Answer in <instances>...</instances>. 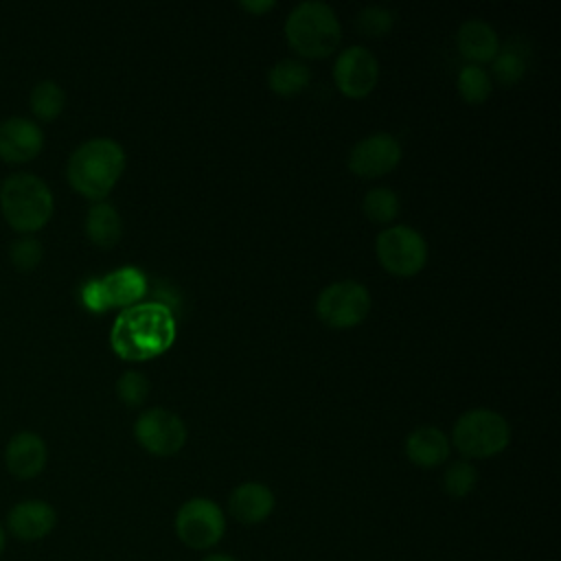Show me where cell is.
Here are the masks:
<instances>
[{
	"label": "cell",
	"mask_w": 561,
	"mask_h": 561,
	"mask_svg": "<svg viewBox=\"0 0 561 561\" xmlns=\"http://www.w3.org/2000/svg\"><path fill=\"white\" fill-rule=\"evenodd\" d=\"M401 142L386 131L362 138L348 153V169L362 180H375L401 162Z\"/></svg>",
	"instance_id": "7c38bea8"
},
{
	"label": "cell",
	"mask_w": 561,
	"mask_h": 561,
	"mask_svg": "<svg viewBox=\"0 0 561 561\" xmlns=\"http://www.w3.org/2000/svg\"><path fill=\"white\" fill-rule=\"evenodd\" d=\"M335 88L348 99L368 96L379 81V61L364 46H348L333 64Z\"/></svg>",
	"instance_id": "8fae6325"
},
{
	"label": "cell",
	"mask_w": 561,
	"mask_h": 561,
	"mask_svg": "<svg viewBox=\"0 0 561 561\" xmlns=\"http://www.w3.org/2000/svg\"><path fill=\"white\" fill-rule=\"evenodd\" d=\"M239 7H241L243 11H248V13L259 15V13L272 11V9L276 7V2H272V0H263V2H239Z\"/></svg>",
	"instance_id": "f1b7e54d"
},
{
	"label": "cell",
	"mask_w": 561,
	"mask_h": 561,
	"mask_svg": "<svg viewBox=\"0 0 561 561\" xmlns=\"http://www.w3.org/2000/svg\"><path fill=\"white\" fill-rule=\"evenodd\" d=\"M85 234L101 250L114 248L123 237V219L116 206L105 199L94 202L85 215Z\"/></svg>",
	"instance_id": "d6986e66"
},
{
	"label": "cell",
	"mask_w": 561,
	"mask_h": 561,
	"mask_svg": "<svg viewBox=\"0 0 561 561\" xmlns=\"http://www.w3.org/2000/svg\"><path fill=\"white\" fill-rule=\"evenodd\" d=\"M493 77L497 79V83L502 85H515L524 79L526 75V59L519 50L506 46L504 50H497V55L493 57Z\"/></svg>",
	"instance_id": "d4e9b609"
},
{
	"label": "cell",
	"mask_w": 561,
	"mask_h": 561,
	"mask_svg": "<svg viewBox=\"0 0 561 561\" xmlns=\"http://www.w3.org/2000/svg\"><path fill=\"white\" fill-rule=\"evenodd\" d=\"M370 311V294L357 280H337L327 285L318 300L316 313L331 329H351L366 320Z\"/></svg>",
	"instance_id": "ba28073f"
},
{
	"label": "cell",
	"mask_w": 561,
	"mask_h": 561,
	"mask_svg": "<svg viewBox=\"0 0 561 561\" xmlns=\"http://www.w3.org/2000/svg\"><path fill=\"white\" fill-rule=\"evenodd\" d=\"M0 210L15 232L33 234L50 221L55 199L42 178L13 173L0 186Z\"/></svg>",
	"instance_id": "277c9868"
},
{
	"label": "cell",
	"mask_w": 561,
	"mask_h": 561,
	"mask_svg": "<svg viewBox=\"0 0 561 561\" xmlns=\"http://www.w3.org/2000/svg\"><path fill=\"white\" fill-rule=\"evenodd\" d=\"M57 526L55 508L44 500H22L7 515L9 533L20 541H39Z\"/></svg>",
	"instance_id": "5bb4252c"
},
{
	"label": "cell",
	"mask_w": 561,
	"mask_h": 561,
	"mask_svg": "<svg viewBox=\"0 0 561 561\" xmlns=\"http://www.w3.org/2000/svg\"><path fill=\"white\" fill-rule=\"evenodd\" d=\"M44 149L42 127L24 116H11L0 123V160L9 164H24Z\"/></svg>",
	"instance_id": "4fadbf2b"
},
{
	"label": "cell",
	"mask_w": 561,
	"mask_h": 561,
	"mask_svg": "<svg viewBox=\"0 0 561 561\" xmlns=\"http://www.w3.org/2000/svg\"><path fill=\"white\" fill-rule=\"evenodd\" d=\"M476 482L478 471L469 460H456L443 473V491L454 500L467 497L476 489Z\"/></svg>",
	"instance_id": "cb8c5ba5"
},
{
	"label": "cell",
	"mask_w": 561,
	"mask_h": 561,
	"mask_svg": "<svg viewBox=\"0 0 561 561\" xmlns=\"http://www.w3.org/2000/svg\"><path fill=\"white\" fill-rule=\"evenodd\" d=\"M456 46H458L460 55L473 66L493 61V57L500 50L495 28L489 22L476 20V18L460 24V28L456 33Z\"/></svg>",
	"instance_id": "ac0fdd59"
},
{
	"label": "cell",
	"mask_w": 561,
	"mask_h": 561,
	"mask_svg": "<svg viewBox=\"0 0 561 561\" xmlns=\"http://www.w3.org/2000/svg\"><path fill=\"white\" fill-rule=\"evenodd\" d=\"M451 443L465 458H493L508 447L511 425L495 410L473 408L456 419L451 430Z\"/></svg>",
	"instance_id": "5b68a950"
},
{
	"label": "cell",
	"mask_w": 561,
	"mask_h": 561,
	"mask_svg": "<svg viewBox=\"0 0 561 561\" xmlns=\"http://www.w3.org/2000/svg\"><path fill=\"white\" fill-rule=\"evenodd\" d=\"M451 443L447 434L434 425H421L405 438V456L421 469H434L449 458Z\"/></svg>",
	"instance_id": "e0dca14e"
},
{
	"label": "cell",
	"mask_w": 561,
	"mask_h": 561,
	"mask_svg": "<svg viewBox=\"0 0 561 561\" xmlns=\"http://www.w3.org/2000/svg\"><path fill=\"white\" fill-rule=\"evenodd\" d=\"M375 252L386 272L392 276H414L427 263V243L412 226H390L377 234Z\"/></svg>",
	"instance_id": "52a82bcc"
},
{
	"label": "cell",
	"mask_w": 561,
	"mask_h": 561,
	"mask_svg": "<svg viewBox=\"0 0 561 561\" xmlns=\"http://www.w3.org/2000/svg\"><path fill=\"white\" fill-rule=\"evenodd\" d=\"M456 85H458V94L469 105H482L493 90L489 72L482 66H473V64L462 66V70L458 72Z\"/></svg>",
	"instance_id": "7402d4cb"
},
{
	"label": "cell",
	"mask_w": 561,
	"mask_h": 561,
	"mask_svg": "<svg viewBox=\"0 0 561 561\" xmlns=\"http://www.w3.org/2000/svg\"><path fill=\"white\" fill-rule=\"evenodd\" d=\"M4 546H7V530H4V526L0 524V554L4 552Z\"/></svg>",
	"instance_id": "4dcf8cb0"
},
{
	"label": "cell",
	"mask_w": 561,
	"mask_h": 561,
	"mask_svg": "<svg viewBox=\"0 0 561 561\" xmlns=\"http://www.w3.org/2000/svg\"><path fill=\"white\" fill-rule=\"evenodd\" d=\"M44 256V248H42V241L37 237H31V234H24L20 239H15L9 248V259L13 263L15 270L20 272H31L39 265Z\"/></svg>",
	"instance_id": "4316f807"
},
{
	"label": "cell",
	"mask_w": 561,
	"mask_h": 561,
	"mask_svg": "<svg viewBox=\"0 0 561 561\" xmlns=\"http://www.w3.org/2000/svg\"><path fill=\"white\" fill-rule=\"evenodd\" d=\"M48 449L44 438L28 430L13 434L4 447V465L9 473L20 480L37 478L44 471Z\"/></svg>",
	"instance_id": "9a60e30c"
},
{
	"label": "cell",
	"mask_w": 561,
	"mask_h": 561,
	"mask_svg": "<svg viewBox=\"0 0 561 561\" xmlns=\"http://www.w3.org/2000/svg\"><path fill=\"white\" fill-rule=\"evenodd\" d=\"M199 561H239V559L230 557V554H224V552H208Z\"/></svg>",
	"instance_id": "f546056e"
},
{
	"label": "cell",
	"mask_w": 561,
	"mask_h": 561,
	"mask_svg": "<svg viewBox=\"0 0 561 561\" xmlns=\"http://www.w3.org/2000/svg\"><path fill=\"white\" fill-rule=\"evenodd\" d=\"M149 379L138 373V370H125L118 381H116V397L129 405V408H138L147 401L149 397Z\"/></svg>",
	"instance_id": "83f0119b"
},
{
	"label": "cell",
	"mask_w": 561,
	"mask_h": 561,
	"mask_svg": "<svg viewBox=\"0 0 561 561\" xmlns=\"http://www.w3.org/2000/svg\"><path fill=\"white\" fill-rule=\"evenodd\" d=\"M399 208H401L399 195L386 186H377L368 191L362 199V210L373 224H383V226L390 224L399 215Z\"/></svg>",
	"instance_id": "603a6c76"
},
{
	"label": "cell",
	"mask_w": 561,
	"mask_h": 561,
	"mask_svg": "<svg viewBox=\"0 0 561 561\" xmlns=\"http://www.w3.org/2000/svg\"><path fill=\"white\" fill-rule=\"evenodd\" d=\"M285 37L294 53L305 59H327L342 39V26L327 2L307 0L291 9L285 20Z\"/></svg>",
	"instance_id": "3957f363"
},
{
	"label": "cell",
	"mask_w": 561,
	"mask_h": 561,
	"mask_svg": "<svg viewBox=\"0 0 561 561\" xmlns=\"http://www.w3.org/2000/svg\"><path fill=\"white\" fill-rule=\"evenodd\" d=\"M145 294V276L134 267H123L105 278L92 280L83 287V305L92 311H103L110 307H129Z\"/></svg>",
	"instance_id": "30bf717a"
},
{
	"label": "cell",
	"mask_w": 561,
	"mask_h": 561,
	"mask_svg": "<svg viewBox=\"0 0 561 561\" xmlns=\"http://www.w3.org/2000/svg\"><path fill=\"white\" fill-rule=\"evenodd\" d=\"M125 171V151L112 138H90L68 158V184L83 197L103 202Z\"/></svg>",
	"instance_id": "7a4b0ae2"
},
{
	"label": "cell",
	"mask_w": 561,
	"mask_h": 561,
	"mask_svg": "<svg viewBox=\"0 0 561 561\" xmlns=\"http://www.w3.org/2000/svg\"><path fill=\"white\" fill-rule=\"evenodd\" d=\"M136 443L151 456H175L186 443L184 421L164 408H149L140 412L134 423Z\"/></svg>",
	"instance_id": "9c48e42d"
},
{
	"label": "cell",
	"mask_w": 561,
	"mask_h": 561,
	"mask_svg": "<svg viewBox=\"0 0 561 561\" xmlns=\"http://www.w3.org/2000/svg\"><path fill=\"white\" fill-rule=\"evenodd\" d=\"M311 81V70L300 59H280L267 72V85L276 96L289 99L300 94Z\"/></svg>",
	"instance_id": "ffe728a7"
},
{
	"label": "cell",
	"mask_w": 561,
	"mask_h": 561,
	"mask_svg": "<svg viewBox=\"0 0 561 561\" xmlns=\"http://www.w3.org/2000/svg\"><path fill=\"white\" fill-rule=\"evenodd\" d=\"M28 105H31V112L37 121L50 123L64 112L66 94H64L59 83H55L50 79H44V81L33 85V90L28 94Z\"/></svg>",
	"instance_id": "44dd1931"
},
{
	"label": "cell",
	"mask_w": 561,
	"mask_h": 561,
	"mask_svg": "<svg viewBox=\"0 0 561 561\" xmlns=\"http://www.w3.org/2000/svg\"><path fill=\"white\" fill-rule=\"evenodd\" d=\"M173 528L186 548L210 550L224 539L226 513L208 497H191L178 508Z\"/></svg>",
	"instance_id": "8992f818"
},
{
	"label": "cell",
	"mask_w": 561,
	"mask_h": 561,
	"mask_svg": "<svg viewBox=\"0 0 561 561\" xmlns=\"http://www.w3.org/2000/svg\"><path fill=\"white\" fill-rule=\"evenodd\" d=\"M276 506L272 489L263 482H241L228 495V513L232 519L245 526L265 522Z\"/></svg>",
	"instance_id": "2e32d148"
},
{
	"label": "cell",
	"mask_w": 561,
	"mask_h": 561,
	"mask_svg": "<svg viewBox=\"0 0 561 561\" xmlns=\"http://www.w3.org/2000/svg\"><path fill=\"white\" fill-rule=\"evenodd\" d=\"M357 31L366 37H383L392 31L394 13L386 7H364L355 18Z\"/></svg>",
	"instance_id": "484cf974"
},
{
	"label": "cell",
	"mask_w": 561,
	"mask_h": 561,
	"mask_svg": "<svg viewBox=\"0 0 561 561\" xmlns=\"http://www.w3.org/2000/svg\"><path fill=\"white\" fill-rule=\"evenodd\" d=\"M175 340V320L160 302L127 307L112 324V351L127 362H145L162 355Z\"/></svg>",
	"instance_id": "6da1fadb"
}]
</instances>
